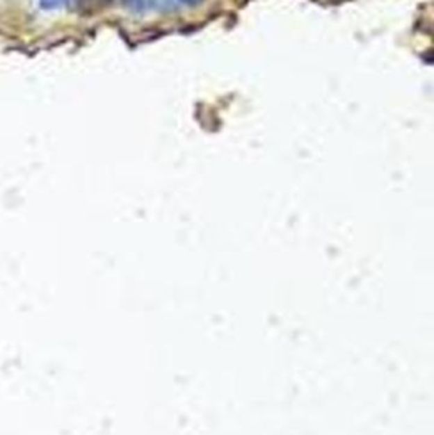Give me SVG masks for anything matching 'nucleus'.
<instances>
[{"label":"nucleus","mask_w":434,"mask_h":435,"mask_svg":"<svg viewBox=\"0 0 434 435\" xmlns=\"http://www.w3.org/2000/svg\"><path fill=\"white\" fill-rule=\"evenodd\" d=\"M125 7L135 13H140L147 6V0H122Z\"/></svg>","instance_id":"1"},{"label":"nucleus","mask_w":434,"mask_h":435,"mask_svg":"<svg viewBox=\"0 0 434 435\" xmlns=\"http://www.w3.org/2000/svg\"><path fill=\"white\" fill-rule=\"evenodd\" d=\"M64 0H41V7L45 9H51V8L59 7L63 4Z\"/></svg>","instance_id":"2"},{"label":"nucleus","mask_w":434,"mask_h":435,"mask_svg":"<svg viewBox=\"0 0 434 435\" xmlns=\"http://www.w3.org/2000/svg\"><path fill=\"white\" fill-rule=\"evenodd\" d=\"M184 4H186L188 7H196L199 4H202L204 0H180Z\"/></svg>","instance_id":"3"}]
</instances>
